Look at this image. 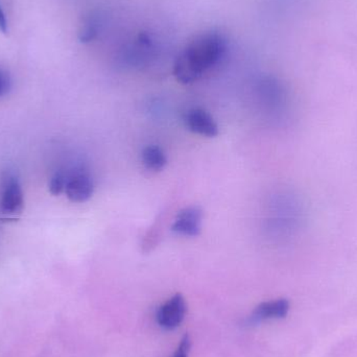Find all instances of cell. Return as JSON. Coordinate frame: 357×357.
<instances>
[{"mask_svg": "<svg viewBox=\"0 0 357 357\" xmlns=\"http://www.w3.org/2000/svg\"><path fill=\"white\" fill-rule=\"evenodd\" d=\"M226 44L218 33H204L189 42L176 61V77L182 84H190L203 77L220 61Z\"/></svg>", "mask_w": 357, "mask_h": 357, "instance_id": "1", "label": "cell"}, {"mask_svg": "<svg viewBox=\"0 0 357 357\" xmlns=\"http://www.w3.org/2000/svg\"><path fill=\"white\" fill-rule=\"evenodd\" d=\"M24 209V193L20 181L13 175L6 174L2 178L0 187V213L2 218L10 222L16 220Z\"/></svg>", "mask_w": 357, "mask_h": 357, "instance_id": "2", "label": "cell"}, {"mask_svg": "<svg viewBox=\"0 0 357 357\" xmlns=\"http://www.w3.org/2000/svg\"><path fill=\"white\" fill-rule=\"evenodd\" d=\"M187 306L184 298L181 295H175L167 300L157 312V322L162 328L172 331L177 328L184 320Z\"/></svg>", "mask_w": 357, "mask_h": 357, "instance_id": "3", "label": "cell"}, {"mask_svg": "<svg viewBox=\"0 0 357 357\" xmlns=\"http://www.w3.org/2000/svg\"><path fill=\"white\" fill-rule=\"evenodd\" d=\"M65 193L71 202L83 203L88 201L94 192V184L91 177L84 171H75L67 175Z\"/></svg>", "mask_w": 357, "mask_h": 357, "instance_id": "4", "label": "cell"}, {"mask_svg": "<svg viewBox=\"0 0 357 357\" xmlns=\"http://www.w3.org/2000/svg\"><path fill=\"white\" fill-rule=\"evenodd\" d=\"M203 212L197 206L184 208L176 216L172 230L183 236H197L201 232Z\"/></svg>", "mask_w": 357, "mask_h": 357, "instance_id": "5", "label": "cell"}, {"mask_svg": "<svg viewBox=\"0 0 357 357\" xmlns=\"http://www.w3.org/2000/svg\"><path fill=\"white\" fill-rule=\"evenodd\" d=\"M185 125L189 131L206 137H215L218 126L213 117L203 109H191L185 114Z\"/></svg>", "mask_w": 357, "mask_h": 357, "instance_id": "6", "label": "cell"}, {"mask_svg": "<svg viewBox=\"0 0 357 357\" xmlns=\"http://www.w3.org/2000/svg\"><path fill=\"white\" fill-rule=\"evenodd\" d=\"M289 310V302L285 299L274 300L264 302L254 310L252 320L255 322L271 320V319H281L287 316Z\"/></svg>", "mask_w": 357, "mask_h": 357, "instance_id": "7", "label": "cell"}, {"mask_svg": "<svg viewBox=\"0 0 357 357\" xmlns=\"http://www.w3.org/2000/svg\"><path fill=\"white\" fill-rule=\"evenodd\" d=\"M142 162L150 171L160 172L167 165V158L160 146H148L142 151Z\"/></svg>", "mask_w": 357, "mask_h": 357, "instance_id": "8", "label": "cell"}, {"mask_svg": "<svg viewBox=\"0 0 357 357\" xmlns=\"http://www.w3.org/2000/svg\"><path fill=\"white\" fill-rule=\"evenodd\" d=\"M100 19L96 14L88 15L87 18L82 24L81 31H79V38L82 42L92 41L98 35V29H100Z\"/></svg>", "mask_w": 357, "mask_h": 357, "instance_id": "9", "label": "cell"}, {"mask_svg": "<svg viewBox=\"0 0 357 357\" xmlns=\"http://www.w3.org/2000/svg\"><path fill=\"white\" fill-rule=\"evenodd\" d=\"M67 174L64 172H56L48 183V189L52 195H59L64 192L66 187Z\"/></svg>", "mask_w": 357, "mask_h": 357, "instance_id": "10", "label": "cell"}, {"mask_svg": "<svg viewBox=\"0 0 357 357\" xmlns=\"http://www.w3.org/2000/svg\"><path fill=\"white\" fill-rule=\"evenodd\" d=\"M189 350H190V341H189V337L186 335V337H183L182 341H181L180 345H178L177 351H176L174 357H187L188 356Z\"/></svg>", "mask_w": 357, "mask_h": 357, "instance_id": "11", "label": "cell"}, {"mask_svg": "<svg viewBox=\"0 0 357 357\" xmlns=\"http://www.w3.org/2000/svg\"><path fill=\"white\" fill-rule=\"evenodd\" d=\"M10 82L8 75L3 71L0 70V98L4 94L8 93L10 90Z\"/></svg>", "mask_w": 357, "mask_h": 357, "instance_id": "12", "label": "cell"}, {"mask_svg": "<svg viewBox=\"0 0 357 357\" xmlns=\"http://www.w3.org/2000/svg\"><path fill=\"white\" fill-rule=\"evenodd\" d=\"M0 31L3 33H8V20L1 6H0Z\"/></svg>", "mask_w": 357, "mask_h": 357, "instance_id": "13", "label": "cell"}]
</instances>
